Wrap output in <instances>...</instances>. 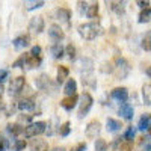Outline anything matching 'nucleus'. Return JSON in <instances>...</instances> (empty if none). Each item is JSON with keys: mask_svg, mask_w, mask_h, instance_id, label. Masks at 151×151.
Masks as SVG:
<instances>
[{"mask_svg": "<svg viewBox=\"0 0 151 151\" xmlns=\"http://www.w3.org/2000/svg\"><path fill=\"white\" fill-rule=\"evenodd\" d=\"M77 32H79V35L83 38V40L92 41V40H95L97 36H100L103 33V27L100 26L98 23H95V21H92V23H83V24L79 26Z\"/></svg>", "mask_w": 151, "mask_h": 151, "instance_id": "nucleus-1", "label": "nucleus"}, {"mask_svg": "<svg viewBox=\"0 0 151 151\" xmlns=\"http://www.w3.org/2000/svg\"><path fill=\"white\" fill-rule=\"evenodd\" d=\"M132 71V67L129 64V60L122 58V56H118L115 58V60H113V74H115V77L118 80H124L129 77V74Z\"/></svg>", "mask_w": 151, "mask_h": 151, "instance_id": "nucleus-2", "label": "nucleus"}, {"mask_svg": "<svg viewBox=\"0 0 151 151\" xmlns=\"http://www.w3.org/2000/svg\"><path fill=\"white\" fill-rule=\"evenodd\" d=\"M94 104V98L89 92H83L79 98V118L83 119L88 113H89L91 107Z\"/></svg>", "mask_w": 151, "mask_h": 151, "instance_id": "nucleus-3", "label": "nucleus"}, {"mask_svg": "<svg viewBox=\"0 0 151 151\" xmlns=\"http://www.w3.org/2000/svg\"><path fill=\"white\" fill-rule=\"evenodd\" d=\"M45 132H47V122H44V121L30 122L29 125L24 127V136L26 137H36V136H41Z\"/></svg>", "mask_w": 151, "mask_h": 151, "instance_id": "nucleus-4", "label": "nucleus"}, {"mask_svg": "<svg viewBox=\"0 0 151 151\" xmlns=\"http://www.w3.org/2000/svg\"><path fill=\"white\" fill-rule=\"evenodd\" d=\"M24 86H26V79L23 77V76H17V77H14L11 80L9 83V88H8V94L11 97H17L23 92Z\"/></svg>", "mask_w": 151, "mask_h": 151, "instance_id": "nucleus-5", "label": "nucleus"}, {"mask_svg": "<svg viewBox=\"0 0 151 151\" xmlns=\"http://www.w3.org/2000/svg\"><path fill=\"white\" fill-rule=\"evenodd\" d=\"M100 132H101V124H100V121H97V119L89 121L85 127V136L88 137V139H95V137L100 134Z\"/></svg>", "mask_w": 151, "mask_h": 151, "instance_id": "nucleus-6", "label": "nucleus"}, {"mask_svg": "<svg viewBox=\"0 0 151 151\" xmlns=\"http://www.w3.org/2000/svg\"><path fill=\"white\" fill-rule=\"evenodd\" d=\"M47 32H48L50 40H52L53 42H60L65 38V32L62 30V27L59 26V24H52V26H48Z\"/></svg>", "mask_w": 151, "mask_h": 151, "instance_id": "nucleus-7", "label": "nucleus"}, {"mask_svg": "<svg viewBox=\"0 0 151 151\" xmlns=\"http://www.w3.org/2000/svg\"><path fill=\"white\" fill-rule=\"evenodd\" d=\"M79 95L77 94H74V95H67L64 100H60V107L67 110V112H71L76 106L79 104Z\"/></svg>", "mask_w": 151, "mask_h": 151, "instance_id": "nucleus-8", "label": "nucleus"}, {"mask_svg": "<svg viewBox=\"0 0 151 151\" xmlns=\"http://www.w3.org/2000/svg\"><path fill=\"white\" fill-rule=\"evenodd\" d=\"M118 113L121 115V118H124L125 121H130L134 116V109H133V106L130 103L122 101L121 106H119V109H118Z\"/></svg>", "mask_w": 151, "mask_h": 151, "instance_id": "nucleus-9", "label": "nucleus"}, {"mask_svg": "<svg viewBox=\"0 0 151 151\" xmlns=\"http://www.w3.org/2000/svg\"><path fill=\"white\" fill-rule=\"evenodd\" d=\"M110 98L116 100V101H119V103L127 101V100H129V89H127V88H124V86L115 88V89L110 91Z\"/></svg>", "mask_w": 151, "mask_h": 151, "instance_id": "nucleus-10", "label": "nucleus"}, {"mask_svg": "<svg viewBox=\"0 0 151 151\" xmlns=\"http://www.w3.org/2000/svg\"><path fill=\"white\" fill-rule=\"evenodd\" d=\"M35 86L40 91H48V88H52L53 83H52V80H50L48 74H41L35 79Z\"/></svg>", "mask_w": 151, "mask_h": 151, "instance_id": "nucleus-11", "label": "nucleus"}, {"mask_svg": "<svg viewBox=\"0 0 151 151\" xmlns=\"http://www.w3.org/2000/svg\"><path fill=\"white\" fill-rule=\"evenodd\" d=\"M45 27V23L42 17H32L29 21V30L33 33H41Z\"/></svg>", "mask_w": 151, "mask_h": 151, "instance_id": "nucleus-12", "label": "nucleus"}, {"mask_svg": "<svg viewBox=\"0 0 151 151\" xmlns=\"http://www.w3.org/2000/svg\"><path fill=\"white\" fill-rule=\"evenodd\" d=\"M35 107H36V104L30 97H24L17 103V109L21 112H32V110H35Z\"/></svg>", "mask_w": 151, "mask_h": 151, "instance_id": "nucleus-13", "label": "nucleus"}, {"mask_svg": "<svg viewBox=\"0 0 151 151\" xmlns=\"http://www.w3.org/2000/svg\"><path fill=\"white\" fill-rule=\"evenodd\" d=\"M48 50H50V55L55 59H62L65 56V47L62 45V42H53Z\"/></svg>", "mask_w": 151, "mask_h": 151, "instance_id": "nucleus-14", "label": "nucleus"}, {"mask_svg": "<svg viewBox=\"0 0 151 151\" xmlns=\"http://www.w3.org/2000/svg\"><path fill=\"white\" fill-rule=\"evenodd\" d=\"M12 45H14L17 50H23L30 45V36L29 35H20L17 36L14 41H12Z\"/></svg>", "mask_w": 151, "mask_h": 151, "instance_id": "nucleus-15", "label": "nucleus"}, {"mask_svg": "<svg viewBox=\"0 0 151 151\" xmlns=\"http://www.w3.org/2000/svg\"><path fill=\"white\" fill-rule=\"evenodd\" d=\"M55 18L60 23H70V18H71V11L67 9V8H58L55 11Z\"/></svg>", "mask_w": 151, "mask_h": 151, "instance_id": "nucleus-16", "label": "nucleus"}, {"mask_svg": "<svg viewBox=\"0 0 151 151\" xmlns=\"http://www.w3.org/2000/svg\"><path fill=\"white\" fill-rule=\"evenodd\" d=\"M121 129H122V124L119 119H115V118L106 119V130L109 133H118V132H121Z\"/></svg>", "mask_w": 151, "mask_h": 151, "instance_id": "nucleus-17", "label": "nucleus"}, {"mask_svg": "<svg viewBox=\"0 0 151 151\" xmlns=\"http://www.w3.org/2000/svg\"><path fill=\"white\" fill-rule=\"evenodd\" d=\"M151 129V113H144L137 122V130L139 132H148Z\"/></svg>", "mask_w": 151, "mask_h": 151, "instance_id": "nucleus-18", "label": "nucleus"}, {"mask_svg": "<svg viewBox=\"0 0 151 151\" xmlns=\"http://www.w3.org/2000/svg\"><path fill=\"white\" fill-rule=\"evenodd\" d=\"M41 64H42V58H41V56H33V55H30V53H26V67H27L29 70L38 68Z\"/></svg>", "mask_w": 151, "mask_h": 151, "instance_id": "nucleus-19", "label": "nucleus"}, {"mask_svg": "<svg viewBox=\"0 0 151 151\" xmlns=\"http://www.w3.org/2000/svg\"><path fill=\"white\" fill-rule=\"evenodd\" d=\"M6 130L9 134L12 136H20V134H24V125H21L20 122H14V124H8L6 125Z\"/></svg>", "mask_w": 151, "mask_h": 151, "instance_id": "nucleus-20", "label": "nucleus"}, {"mask_svg": "<svg viewBox=\"0 0 151 151\" xmlns=\"http://www.w3.org/2000/svg\"><path fill=\"white\" fill-rule=\"evenodd\" d=\"M29 147L32 151H48V144L44 139H33Z\"/></svg>", "mask_w": 151, "mask_h": 151, "instance_id": "nucleus-21", "label": "nucleus"}, {"mask_svg": "<svg viewBox=\"0 0 151 151\" xmlns=\"http://www.w3.org/2000/svg\"><path fill=\"white\" fill-rule=\"evenodd\" d=\"M68 76H70V70L68 67H64V65H60L58 67V73H56V82L59 85H62L67 79H68Z\"/></svg>", "mask_w": 151, "mask_h": 151, "instance_id": "nucleus-22", "label": "nucleus"}, {"mask_svg": "<svg viewBox=\"0 0 151 151\" xmlns=\"http://www.w3.org/2000/svg\"><path fill=\"white\" fill-rule=\"evenodd\" d=\"M64 94L65 95H74V94H77V82H76L74 79H68L65 82Z\"/></svg>", "mask_w": 151, "mask_h": 151, "instance_id": "nucleus-23", "label": "nucleus"}, {"mask_svg": "<svg viewBox=\"0 0 151 151\" xmlns=\"http://www.w3.org/2000/svg\"><path fill=\"white\" fill-rule=\"evenodd\" d=\"M82 83H83V86H86V88H95V86H97V80L94 79L92 71H91V73H85V74H83V77H82Z\"/></svg>", "mask_w": 151, "mask_h": 151, "instance_id": "nucleus-24", "label": "nucleus"}, {"mask_svg": "<svg viewBox=\"0 0 151 151\" xmlns=\"http://www.w3.org/2000/svg\"><path fill=\"white\" fill-rule=\"evenodd\" d=\"M137 21H139L141 24H145V23H150L151 21V8L150 6L141 9L139 17H137Z\"/></svg>", "mask_w": 151, "mask_h": 151, "instance_id": "nucleus-25", "label": "nucleus"}, {"mask_svg": "<svg viewBox=\"0 0 151 151\" xmlns=\"http://www.w3.org/2000/svg\"><path fill=\"white\" fill-rule=\"evenodd\" d=\"M44 6V0H27L24 3V9L26 11H35V9H40Z\"/></svg>", "mask_w": 151, "mask_h": 151, "instance_id": "nucleus-26", "label": "nucleus"}, {"mask_svg": "<svg viewBox=\"0 0 151 151\" xmlns=\"http://www.w3.org/2000/svg\"><path fill=\"white\" fill-rule=\"evenodd\" d=\"M142 98L147 106H151V83H147L142 86Z\"/></svg>", "mask_w": 151, "mask_h": 151, "instance_id": "nucleus-27", "label": "nucleus"}, {"mask_svg": "<svg viewBox=\"0 0 151 151\" xmlns=\"http://www.w3.org/2000/svg\"><path fill=\"white\" fill-rule=\"evenodd\" d=\"M141 47L145 52H151V30H148L141 40Z\"/></svg>", "mask_w": 151, "mask_h": 151, "instance_id": "nucleus-28", "label": "nucleus"}, {"mask_svg": "<svg viewBox=\"0 0 151 151\" xmlns=\"http://www.w3.org/2000/svg\"><path fill=\"white\" fill-rule=\"evenodd\" d=\"M139 151H151V134L142 137L139 141Z\"/></svg>", "mask_w": 151, "mask_h": 151, "instance_id": "nucleus-29", "label": "nucleus"}, {"mask_svg": "<svg viewBox=\"0 0 151 151\" xmlns=\"http://www.w3.org/2000/svg\"><path fill=\"white\" fill-rule=\"evenodd\" d=\"M70 133H71V124L68 121H65L64 124L59 125V134H60V137H67Z\"/></svg>", "mask_w": 151, "mask_h": 151, "instance_id": "nucleus-30", "label": "nucleus"}, {"mask_svg": "<svg viewBox=\"0 0 151 151\" xmlns=\"http://www.w3.org/2000/svg\"><path fill=\"white\" fill-rule=\"evenodd\" d=\"M98 9H100V6H98V3H94V5H89L88 6V11H86V17L88 18H95L97 15H98Z\"/></svg>", "mask_w": 151, "mask_h": 151, "instance_id": "nucleus-31", "label": "nucleus"}, {"mask_svg": "<svg viewBox=\"0 0 151 151\" xmlns=\"http://www.w3.org/2000/svg\"><path fill=\"white\" fill-rule=\"evenodd\" d=\"M26 147H27V142L24 139H14L12 141V150L14 151H24Z\"/></svg>", "mask_w": 151, "mask_h": 151, "instance_id": "nucleus-32", "label": "nucleus"}, {"mask_svg": "<svg viewBox=\"0 0 151 151\" xmlns=\"http://www.w3.org/2000/svg\"><path fill=\"white\" fill-rule=\"evenodd\" d=\"M134 134H136V129L130 125V127H127V129H125V132H124V134H122V139L133 142V139H134Z\"/></svg>", "mask_w": 151, "mask_h": 151, "instance_id": "nucleus-33", "label": "nucleus"}, {"mask_svg": "<svg viewBox=\"0 0 151 151\" xmlns=\"http://www.w3.org/2000/svg\"><path fill=\"white\" fill-rule=\"evenodd\" d=\"M65 55L70 60H76V55H77V50H76V47L73 44H68L65 47Z\"/></svg>", "mask_w": 151, "mask_h": 151, "instance_id": "nucleus-34", "label": "nucleus"}, {"mask_svg": "<svg viewBox=\"0 0 151 151\" xmlns=\"http://www.w3.org/2000/svg\"><path fill=\"white\" fill-rule=\"evenodd\" d=\"M107 142L104 141V139H101V137H100V139H97L95 141V145H94V148H95V151H107Z\"/></svg>", "mask_w": 151, "mask_h": 151, "instance_id": "nucleus-35", "label": "nucleus"}, {"mask_svg": "<svg viewBox=\"0 0 151 151\" xmlns=\"http://www.w3.org/2000/svg\"><path fill=\"white\" fill-rule=\"evenodd\" d=\"M17 122H20L21 125H24V127H26V125H29L30 122H33L32 121V115H18V118H17Z\"/></svg>", "mask_w": 151, "mask_h": 151, "instance_id": "nucleus-36", "label": "nucleus"}, {"mask_svg": "<svg viewBox=\"0 0 151 151\" xmlns=\"http://www.w3.org/2000/svg\"><path fill=\"white\" fill-rule=\"evenodd\" d=\"M118 151H133V142L122 139V142L118 147Z\"/></svg>", "mask_w": 151, "mask_h": 151, "instance_id": "nucleus-37", "label": "nucleus"}, {"mask_svg": "<svg viewBox=\"0 0 151 151\" xmlns=\"http://www.w3.org/2000/svg\"><path fill=\"white\" fill-rule=\"evenodd\" d=\"M82 65L85 68V73H91L92 71V67H94V62L89 58H83L82 59Z\"/></svg>", "mask_w": 151, "mask_h": 151, "instance_id": "nucleus-38", "label": "nucleus"}, {"mask_svg": "<svg viewBox=\"0 0 151 151\" xmlns=\"http://www.w3.org/2000/svg\"><path fill=\"white\" fill-rule=\"evenodd\" d=\"M26 67V55H21L14 64H12V68H24Z\"/></svg>", "mask_w": 151, "mask_h": 151, "instance_id": "nucleus-39", "label": "nucleus"}, {"mask_svg": "<svg viewBox=\"0 0 151 151\" xmlns=\"http://www.w3.org/2000/svg\"><path fill=\"white\" fill-rule=\"evenodd\" d=\"M88 6H89V5H88L85 0H80V2L77 3V8H79V12H80V14H86Z\"/></svg>", "mask_w": 151, "mask_h": 151, "instance_id": "nucleus-40", "label": "nucleus"}, {"mask_svg": "<svg viewBox=\"0 0 151 151\" xmlns=\"http://www.w3.org/2000/svg\"><path fill=\"white\" fill-rule=\"evenodd\" d=\"M30 55H33V56H41V53H42V48H41V45H33L32 48H30V52H29Z\"/></svg>", "mask_w": 151, "mask_h": 151, "instance_id": "nucleus-41", "label": "nucleus"}, {"mask_svg": "<svg viewBox=\"0 0 151 151\" xmlns=\"http://www.w3.org/2000/svg\"><path fill=\"white\" fill-rule=\"evenodd\" d=\"M8 148H9L8 139H5V137L0 134V151H5V150H8Z\"/></svg>", "mask_w": 151, "mask_h": 151, "instance_id": "nucleus-42", "label": "nucleus"}, {"mask_svg": "<svg viewBox=\"0 0 151 151\" xmlns=\"http://www.w3.org/2000/svg\"><path fill=\"white\" fill-rule=\"evenodd\" d=\"M9 77V70H0V83H3Z\"/></svg>", "mask_w": 151, "mask_h": 151, "instance_id": "nucleus-43", "label": "nucleus"}, {"mask_svg": "<svg viewBox=\"0 0 151 151\" xmlns=\"http://www.w3.org/2000/svg\"><path fill=\"white\" fill-rule=\"evenodd\" d=\"M136 5L139 6L141 9L148 8V6H150V0H136Z\"/></svg>", "mask_w": 151, "mask_h": 151, "instance_id": "nucleus-44", "label": "nucleus"}, {"mask_svg": "<svg viewBox=\"0 0 151 151\" xmlns=\"http://www.w3.org/2000/svg\"><path fill=\"white\" fill-rule=\"evenodd\" d=\"M71 151H86V144L85 142H80V144H77Z\"/></svg>", "mask_w": 151, "mask_h": 151, "instance_id": "nucleus-45", "label": "nucleus"}, {"mask_svg": "<svg viewBox=\"0 0 151 151\" xmlns=\"http://www.w3.org/2000/svg\"><path fill=\"white\" fill-rule=\"evenodd\" d=\"M52 151H65V148H64V147H56V148H53Z\"/></svg>", "mask_w": 151, "mask_h": 151, "instance_id": "nucleus-46", "label": "nucleus"}, {"mask_svg": "<svg viewBox=\"0 0 151 151\" xmlns=\"http://www.w3.org/2000/svg\"><path fill=\"white\" fill-rule=\"evenodd\" d=\"M3 95V83H0V97Z\"/></svg>", "mask_w": 151, "mask_h": 151, "instance_id": "nucleus-47", "label": "nucleus"}, {"mask_svg": "<svg viewBox=\"0 0 151 151\" xmlns=\"http://www.w3.org/2000/svg\"><path fill=\"white\" fill-rule=\"evenodd\" d=\"M147 74H148V76H150V77H151V67H150V68H148V70H147Z\"/></svg>", "mask_w": 151, "mask_h": 151, "instance_id": "nucleus-48", "label": "nucleus"}, {"mask_svg": "<svg viewBox=\"0 0 151 151\" xmlns=\"http://www.w3.org/2000/svg\"><path fill=\"white\" fill-rule=\"evenodd\" d=\"M148 133H150V134H151V129H150V130H148Z\"/></svg>", "mask_w": 151, "mask_h": 151, "instance_id": "nucleus-49", "label": "nucleus"}]
</instances>
